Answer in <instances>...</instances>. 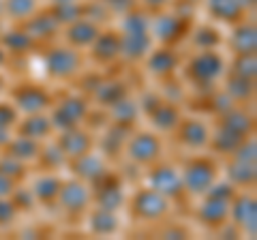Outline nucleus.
<instances>
[{"instance_id":"nucleus-45","label":"nucleus","mask_w":257,"mask_h":240,"mask_svg":"<svg viewBox=\"0 0 257 240\" xmlns=\"http://www.w3.org/2000/svg\"><path fill=\"white\" fill-rule=\"evenodd\" d=\"M79 3V0H52V5H73Z\"/></svg>"},{"instance_id":"nucleus-1","label":"nucleus","mask_w":257,"mask_h":240,"mask_svg":"<svg viewBox=\"0 0 257 240\" xmlns=\"http://www.w3.org/2000/svg\"><path fill=\"white\" fill-rule=\"evenodd\" d=\"M150 13L144 9H131L122 15V26H120V56H124L131 62H140L146 58V54L152 50V33H150Z\"/></svg>"},{"instance_id":"nucleus-24","label":"nucleus","mask_w":257,"mask_h":240,"mask_svg":"<svg viewBox=\"0 0 257 240\" xmlns=\"http://www.w3.org/2000/svg\"><path fill=\"white\" fill-rule=\"evenodd\" d=\"M69 167L73 170L77 180H84L90 185L94 178H99V176L105 172V161H103V157L99 153L90 150V153H86L82 157L69 159Z\"/></svg>"},{"instance_id":"nucleus-4","label":"nucleus","mask_w":257,"mask_h":240,"mask_svg":"<svg viewBox=\"0 0 257 240\" xmlns=\"http://www.w3.org/2000/svg\"><path fill=\"white\" fill-rule=\"evenodd\" d=\"M128 214L138 223H157L163 221L172 210V202L163 193H159L152 187H140L133 191L131 197H126Z\"/></svg>"},{"instance_id":"nucleus-30","label":"nucleus","mask_w":257,"mask_h":240,"mask_svg":"<svg viewBox=\"0 0 257 240\" xmlns=\"http://www.w3.org/2000/svg\"><path fill=\"white\" fill-rule=\"evenodd\" d=\"M227 178L229 185H234L240 191H248L255 185V163L251 161H240V159H234L227 165Z\"/></svg>"},{"instance_id":"nucleus-5","label":"nucleus","mask_w":257,"mask_h":240,"mask_svg":"<svg viewBox=\"0 0 257 240\" xmlns=\"http://www.w3.org/2000/svg\"><path fill=\"white\" fill-rule=\"evenodd\" d=\"M225 73V60L219 50H199L184 67V77L193 86L212 88Z\"/></svg>"},{"instance_id":"nucleus-38","label":"nucleus","mask_w":257,"mask_h":240,"mask_svg":"<svg viewBox=\"0 0 257 240\" xmlns=\"http://www.w3.org/2000/svg\"><path fill=\"white\" fill-rule=\"evenodd\" d=\"M0 174L9 176L11 180H18L20 176H24V161H20V159H15L11 155H3L0 157Z\"/></svg>"},{"instance_id":"nucleus-35","label":"nucleus","mask_w":257,"mask_h":240,"mask_svg":"<svg viewBox=\"0 0 257 240\" xmlns=\"http://www.w3.org/2000/svg\"><path fill=\"white\" fill-rule=\"evenodd\" d=\"M39 9V0H5L3 13L13 22H24Z\"/></svg>"},{"instance_id":"nucleus-26","label":"nucleus","mask_w":257,"mask_h":240,"mask_svg":"<svg viewBox=\"0 0 257 240\" xmlns=\"http://www.w3.org/2000/svg\"><path fill=\"white\" fill-rule=\"evenodd\" d=\"M60 187H62V180L56 172H45L43 176H39L32 185V195H35V202L37 204H45V206H54L56 199H58L60 193Z\"/></svg>"},{"instance_id":"nucleus-11","label":"nucleus","mask_w":257,"mask_h":240,"mask_svg":"<svg viewBox=\"0 0 257 240\" xmlns=\"http://www.w3.org/2000/svg\"><path fill=\"white\" fill-rule=\"evenodd\" d=\"M88 111H90V107H88V101L82 94H71V97H64L60 103H52L50 120L54 125V131L79 127L86 120Z\"/></svg>"},{"instance_id":"nucleus-18","label":"nucleus","mask_w":257,"mask_h":240,"mask_svg":"<svg viewBox=\"0 0 257 240\" xmlns=\"http://www.w3.org/2000/svg\"><path fill=\"white\" fill-rule=\"evenodd\" d=\"M88 54H90V58L96 62V65L101 67H107L111 65L118 56H120V33L118 30H103L96 35L94 41L88 45Z\"/></svg>"},{"instance_id":"nucleus-21","label":"nucleus","mask_w":257,"mask_h":240,"mask_svg":"<svg viewBox=\"0 0 257 240\" xmlns=\"http://www.w3.org/2000/svg\"><path fill=\"white\" fill-rule=\"evenodd\" d=\"M99 33H101L99 24L82 15V18H77L75 22L64 26V41L71 47H77V50H88V45L94 41Z\"/></svg>"},{"instance_id":"nucleus-10","label":"nucleus","mask_w":257,"mask_h":240,"mask_svg":"<svg viewBox=\"0 0 257 240\" xmlns=\"http://www.w3.org/2000/svg\"><path fill=\"white\" fill-rule=\"evenodd\" d=\"M90 191H92V204L105 210H120L126 204V191L122 180L114 176L111 172H103L99 178H94L90 182Z\"/></svg>"},{"instance_id":"nucleus-28","label":"nucleus","mask_w":257,"mask_h":240,"mask_svg":"<svg viewBox=\"0 0 257 240\" xmlns=\"http://www.w3.org/2000/svg\"><path fill=\"white\" fill-rule=\"evenodd\" d=\"M148 118H150V123L157 127V131L172 133V131L176 129V125L180 123L182 111H180V107L176 105V103L161 99V103H159V105H157L155 109L150 111Z\"/></svg>"},{"instance_id":"nucleus-46","label":"nucleus","mask_w":257,"mask_h":240,"mask_svg":"<svg viewBox=\"0 0 257 240\" xmlns=\"http://www.w3.org/2000/svg\"><path fill=\"white\" fill-rule=\"evenodd\" d=\"M3 90H5V77L0 75V92H3Z\"/></svg>"},{"instance_id":"nucleus-34","label":"nucleus","mask_w":257,"mask_h":240,"mask_svg":"<svg viewBox=\"0 0 257 240\" xmlns=\"http://www.w3.org/2000/svg\"><path fill=\"white\" fill-rule=\"evenodd\" d=\"M253 88H255V79L231 75L227 84H225V94L231 99V103H246L248 99H253Z\"/></svg>"},{"instance_id":"nucleus-42","label":"nucleus","mask_w":257,"mask_h":240,"mask_svg":"<svg viewBox=\"0 0 257 240\" xmlns=\"http://www.w3.org/2000/svg\"><path fill=\"white\" fill-rule=\"evenodd\" d=\"M172 0H138V5L142 7L146 13H159V11H165L167 5H170Z\"/></svg>"},{"instance_id":"nucleus-40","label":"nucleus","mask_w":257,"mask_h":240,"mask_svg":"<svg viewBox=\"0 0 257 240\" xmlns=\"http://www.w3.org/2000/svg\"><path fill=\"white\" fill-rule=\"evenodd\" d=\"M18 217V208L13 206V202L9 197H0V227L11 225Z\"/></svg>"},{"instance_id":"nucleus-8","label":"nucleus","mask_w":257,"mask_h":240,"mask_svg":"<svg viewBox=\"0 0 257 240\" xmlns=\"http://www.w3.org/2000/svg\"><path fill=\"white\" fill-rule=\"evenodd\" d=\"M191 20L184 13H172V11H159L150 20V33L152 39L161 45L176 47L180 41L189 37L191 33Z\"/></svg>"},{"instance_id":"nucleus-17","label":"nucleus","mask_w":257,"mask_h":240,"mask_svg":"<svg viewBox=\"0 0 257 240\" xmlns=\"http://www.w3.org/2000/svg\"><path fill=\"white\" fill-rule=\"evenodd\" d=\"M20 28L26 30L28 37L37 45L39 43H50L52 39H56V35L60 33V24L56 22V18L50 13V9H47V11H39L37 9L35 13L30 15V18L20 22Z\"/></svg>"},{"instance_id":"nucleus-20","label":"nucleus","mask_w":257,"mask_h":240,"mask_svg":"<svg viewBox=\"0 0 257 240\" xmlns=\"http://www.w3.org/2000/svg\"><path fill=\"white\" fill-rule=\"evenodd\" d=\"M206 11L212 20L231 26L248 18L251 7L246 5V0H206Z\"/></svg>"},{"instance_id":"nucleus-14","label":"nucleus","mask_w":257,"mask_h":240,"mask_svg":"<svg viewBox=\"0 0 257 240\" xmlns=\"http://www.w3.org/2000/svg\"><path fill=\"white\" fill-rule=\"evenodd\" d=\"M11 99L13 105L22 114H37V111H45L52 107V94L47 88L39 86V84H30L24 82L20 86H15L11 90Z\"/></svg>"},{"instance_id":"nucleus-15","label":"nucleus","mask_w":257,"mask_h":240,"mask_svg":"<svg viewBox=\"0 0 257 240\" xmlns=\"http://www.w3.org/2000/svg\"><path fill=\"white\" fill-rule=\"evenodd\" d=\"M229 223L236 225L242 234L255 238L257 234V204L248 191H238L229 206Z\"/></svg>"},{"instance_id":"nucleus-9","label":"nucleus","mask_w":257,"mask_h":240,"mask_svg":"<svg viewBox=\"0 0 257 240\" xmlns=\"http://www.w3.org/2000/svg\"><path fill=\"white\" fill-rule=\"evenodd\" d=\"M148 174H146V185L152 187L159 193H163L170 202H176V199H184L189 197L187 191H184V185H182V176H180V170L174 167L170 163H161L157 161L155 165L146 167Z\"/></svg>"},{"instance_id":"nucleus-43","label":"nucleus","mask_w":257,"mask_h":240,"mask_svg":"<svg viewBox=\"0 0 257 240\" xmlns=\"http://www.w3.org/2000/svg\"><path fill=\"white\" fill-rule=\"evenodd\" d=\"M13 189H15V180H11L9 176H5V174H0V197H9Z\"/></svg>"},{"instance_id":"nucleus-6","label":"nucleus","mask_w":257,"mask_h":240,"mask_svg":"<svg viewBox=\"0 0 257 240\" xmlns=\"http://www.w3.org/2000/svg\"><path fill=\"white\" fill-rule=\"evenodd\" d=\"M124 157L138 167H150L163 157V140L157 131H135L128 133L122 148Z\"/></svg>"},{"instance_id":"nucleus-47","label":"nucleus","mask_w":257,"mask_h":240,"mask_svg":"<svg viewBox=\"0 0 257 240\" xmlns=\"http://www.w3.org/2000/svg\"><path fill=\"white\" fill-rule=\"evenodd\" d=\"M246 5L251 7V11H253V7H255V0H246Z\"/></svg>"},{"instance_id":"nucleus-22","label":"nucleus","mask_w":257,"mask_h":240,"mask_svg":"<svg viewBox=\"0 0 257 240\" xmlns=\"http://www.w3.org/2000/svg\"><path fill=\"white\" fill-rule=\"evenodd\" d=\"M13 131L15 135H22V138L43 142L54 133V125L45 111H37V114H26V118H18Z\"/></svg>"},{"instance_id":"nucleus-37","label":"nucleus","mask_w":257,"mask_h":240,"mask_svg":"<svg viewBox=\"0 0 257 240\" xmlns=\"http://www.w3.org/2000/svg\"><path fill=\"white\" fill-rule=\"evenodd\" d=\"M231 75L255 79V54H236L234 67H231Z\"/></svg>"},{"instance_id":"nucleus-31","label":"nucleus","mask_w":257,"mask_h":240,"mask_svg":"<svg viewBox=\"0 0 257 240\" xmlns=\"http://www.w3.org/2000/svg\"><path fill=\"white\" fill-rule=\"evenodd\" d=\"M189 37H191L193 47H197V52L199 50H219V45L225 43L221 30L212 26V24H202V26L191 28Z\"/></svg>"},{"instance_id":"nucleus-36","label":"nucleus","mask_w":257,"mask_h":240,"mask_svg":"<svg viewBox=\"0 0 257 240\" xmlns=\"http://www.w3.org/2000/svg\"><path fill=\"white\" fill-rule=\"evenodd\" d=\"M37 159H39V161H45L43 163V170L45 172H56L62 165L64 155L60 153V148L56 146V142H54L52 146H43V144H41V150H39ZM37 159H35V161H37Z\"/></svg>"},{"instance_id":"nucleus-3","label":"nucleus","mask_w":257,"mask_h":240,"mask_svg":"<svg viewBox=\"0 0 257 240\" xmlns=\"http://www.w3.org/2000/svg\"><path fill=\"white\" fill-rule=\"evenodd\" d=\"M182 185L189 197H202L212 189V185L219 180L221 170L216 159L204 153H195L180 170Z\"/></svg>"},{"instance_id":"nucleus-44","label":"nucleus","mask_w":257,"mask_h":240,"mask_svg":"<svg viewBox=\"0 0 257 240\" xmlns=\"http://www.w3.org/2000/svg\"><path fill=\"white\" fill-rule=\"evenodd\" d=\"M9 138H11V131L0 129V148H5V146H7V142H9Z\"/></svg>"},{"instance_id":"nucleus-19","label":"nucleus","mask_w":257,"mask_h":240,"mask_svg":"<svg viewBox=\"0 0 257 240\" xmlns=\"http://www.w3.org/2000/svg\"><path fill=\"white\" fill-rule=\"evenodd\" d=\"M144 62H146V71L155 77H170L180 67V54L176 52V47L161 45L157 50H150Z\"/></svg>"},{"instance_id":"nucleus-2","label":"nucleus","mask_w":257,"mask_h":240,"mask_svg":"<svg viewBox=\"0 0 257 240\" xmlns=\"http://www.w3.org/2000/svg\"><path fill=\"white\" fill-rule=\"evenodd\" d=\"M238 193V189L229 182L216 180L212 189L206 195H202V204L195 208V219L208 229H221L229 223V206L231 199Z\"/></svg>"},{"instance_id":"nucleus-25","label":"nucleus","mask_w":257,"mask_h":240,"mask_svg":"<svg viewBox=\"0 0 257 240\" xmlns=\"http://www.w3.org/2000/svg\"><path fill=\"white\" fill-rule=\"evenodd\" d=\"M216 125H221V127H225V129L242 135V138L253 135V116L248 114L244 107H238L236 103L231 107H227L225 111H221V114H219V123H216Z\"/></svg>"},{"instance_id":"nucleus-23","label":"nucleus","mask_w":257,"mask_h":240,"mask_svg":"<svg viewBox=\"0 0 257 240\" xmlns=\"http://www.w3.org/2000/svg\"><path fill=\"white\" fill-rule=\"evenodd\" d=\"M229 50L236 54H255L257 47V35H255V24L244 18L242 22L231 24V35L227 39Z\"/></svg>"},{"instance_id":"nucleus-12","label":"nucleus","mask_w":257,"mask_h":240,"mask_svg":"<svg viewBox=\"0 0 257 240\" xmlns=\"http://www.w3.org/2000/svg\"><path fill=\"white\" fill-rule=\"evenodd\" d=\"M172 133L178 146H182L184 150H193V153L206 150L208 142H210V127L206 120L197 116H182Z\"/></svg>"},{"instance_id":"nucleus-16","label":"nucleus","mask_w":257,"mask_h":240,"mask_svg":"<svg viewBox=\"0 0 257 240\" xmlns=\"http://www.w3.org/2000/svg\"><path fill=\"white\" fill-rule=\"evenodd\" d=\"M56 146L60 148V153L69 161V159L82 157L94 150V135L82 129V127H71V129L60 131V135L56 138Z\"/></svg>"},{"instance_id":"nucleus-32","label":"nucleus","mask_w":257,"mask_h":240,"mask_svg":"<svg viewBox=\"0 0 257 240\" xmlns=\"http://www.w3.org/2000/svg\"><path fill=\"white\" fill-rule=\"evenodd\" d=\"M3 150L7 155H11V157L26 163V161H35L37 159L39 150H41V142L30 140V138H22V135H11Z\"/></svg>"},{"instance_id":"nucleus-27","label":"nucleus","mask_w":257,"mask_h":240,"mask_svg":"<svg viewBox=\"0 0 257 240\" xmlns=\"http://www.w3.org/2000/svg\"><path fill=\"white\" fill-rule=\"evenodd\" d=\"M88 229L94 236H114L120 229V221L114 210H105V208L94 206L88 212Z\"/></svg>"},{"instance_id":"nucleus-13","label":"nucleus","mask_w":257,"mask_h":240,"mask_svg":"<svg viewBox=\"0 0 257 240\" xmlns=\"http://www.w3.org/2000/svg\"><path fill=\"white\" fill-rule=\"evenodd\" d=\"M56 204L62 208L67 217H82V214L88 212V208H90V204H92L90 185L84 182V180H77V178L69 180V182H62Z\"/></svg>"},{"instance_id":"nucleus-41","label":"nucleus","mask_w":257,"mask_h":240,"mask_svg":"<svg viewBox=\"0 0 257 240\" xmlns=\"http://www.w3.org/2000/svg\"><path fill=\"white\" fill-rule=\"evenodd\" d=\"M101 5H105V9L111 13H120L124 15L131 9L138 7V0H101Z\"/></svg>"},{"instance_id":"nucleus-29","label":"nucleus","mask_w":257,"mask_h":240,"mask_svg":"<svg viewBox=\"0 0 257 240\" xmlns=\"http://www.w3.org/2000/svg\"><path fill=\"white\" fill-rule=\"evenodd\" d=\"M128 97V86L120 79H109V82H101L96 86V90L92 92V99L96 105L103 107H111L116 105L118 101H122Z\"/></svg>"},{"instance_id":"nucleus-7","label":"nucleus","mask_w":257,"mask_h":240,"mask_svg":"<svg viewBox=\"0 0 257 240\" xmlns=\"http://www.w3.org/2000/svg\"><path fill=\"white\" fill-rule=\"evenodd\" d=\"M43 67L45 73L52 79H73L84 67V56L77 47L71 45H54L47 47L43 54Z\"/></svg>"},{"instance_id":"nucleus-33","label":"nucleus","mask_w":257,"mask_h":240,"mask_svg":"<svg viewBox=\"0 0 257 240\" xmlns=\"http://www.w3.org/2000/svg\"><path fill=\"white\" fill-rule=\"evenodd\" d=\"M0 45H3L0 50L9 52V54H26V52H30L37 43L28 37L26 30H22V28H11V30H7V33L0 35Z\"/></svg>"},{"instance_id":"nucleus-39","label":"nucleus","mask_w":257,"mask_h":240,"mask_svg":"<svg viewBox=\"0 0 257 240\" xmlns=\"http://www.w3.org/2000/svg\"><path fill=\"white\" fill-rule=\"evenodd\" d=\"M18 118H20V111L15 109L13 103L0 101V129L11 131L15 127V123H18Z\"/></svg>"}]
</instances>
